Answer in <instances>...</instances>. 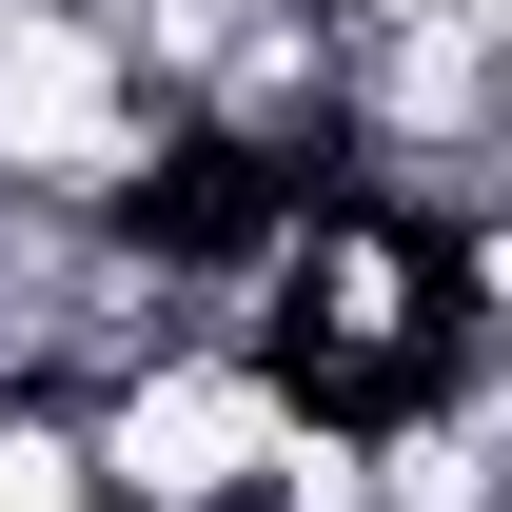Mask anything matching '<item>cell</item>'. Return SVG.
Instances as JSON below:
<instances>
[{
  "label": "cell",
  "mask_w": 512,
  "mask_h": 512,
  "mask_svg": "<svg viewBox=\"0 0 512 512\" xmlns=\"http://www.w3.org/2000/svg\"><path fill=\"white\" fill-rule=\"evenodd\" d=\"M276 414H296V375H276V355H217V335L138 355L119 394H79L99 512H256V473H276Z\"/></svg>",
  "instance_id": "cell-2"
},
{
  "label": "cell",
  "mask_w": 512,
  "mask_h": 512,
  "mask_svg": "<svg viewBox=\"0 0 512 512\" xmlns=\"http://www.w3.org/2000/svg\"><path fill=\"white\" fill-rule=\"evenodd\" d=\"M335 20H355V40H394V20H453V0H335Z\"/></svg>",
  "instance_id": "cell-3"
},
{
  "label": "cell",
  "mask_w": 512,
  "mask_h": 512,
  "mask_svg": "<svg viewBox=\"0 0 512 512\" xmlns=\"http://www.w3.org/2000/svg\"><path fill=\"white\" fill-rule=\"evenodd\" d=\"M453 40H473V60H512V0H453Z\"/></svg>",
  "instance_id": "cell-4"
},
{
  "label": "cell",
  "mask_w": 512,
  "mask_h": 512,
  "mask_svg": "<svg viewBox=\"0 0 512 512\" xmlns=\"http://www.w3.org/2000/svg\"><path fill=\"white\" fill-rule=\"evenodd\" d=\"M197 178V119L99 40V0H40L0 40V197L20 217H158Z\"/></svg>",
  "instance_id": "cell-1"
}]
</instances>
